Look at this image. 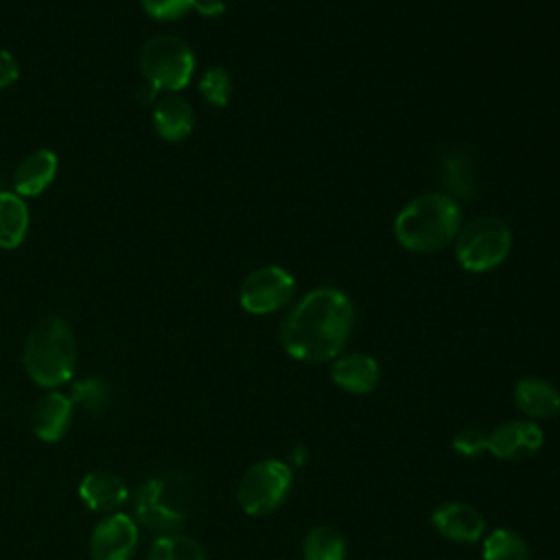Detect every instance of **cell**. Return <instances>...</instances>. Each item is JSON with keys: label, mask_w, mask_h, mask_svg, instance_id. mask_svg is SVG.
<instances>
[{"label": "cell", "mask_w": 560, "mask_h": 560, "mask_svg": "<svg viewBox=\"0 0 560 560\" xmlns=\"http://www.w3.org/2000/svg\"><path fill=\"white\" fill-rule=\"evenodd\" d=\"M354 319V304L341 289L317 287L282 319L280 343L302 363L335 361L352 335Z\"/></svg>", "instance_id": "cell-1"}, {"label": "cell", "mask_w": 560, "mask_h": 560, "mask_svg": "<svg viewBox=\"0 0 560 560\" xmlns=\"http://www.w3.org/2000/svg\"><path fill=\"white\" fill-rule=\"evenodd\" d=\"M462 230L459 203L446 192L413 197L394 219L396 241L416 254L444 249Z\"/></svg>", "instance_id": "cell-2"}, {"label": "cell", "mask_w": 560, "mask_h": 560, "mask_svg": "<svg viewBox=\"0 0 560 560\" xmlns=\"http://www.w3.org/2000/svg\"><path fill=\"white\" fill-rule=\"evenodd\" d=\"M22 363L33 383L59 387L68 383L77 368V341L63 317H42L24 341Z\"/></svg>", "instance_id": "cell-3"}, {"label": "cell", "mask_w": 560, "mask_h": 560, "mask_svg": "<svg viewBox=\"0 0 560 560\" xmlns=\"http://www.w3.org/2000/svg\"><path fill=\"white\" fill-rule=\"evenodd\" d=\"M192 488L182 472H160L149 477L133 494L136 523L158 532L173 534L188 516Z\"/></svg>", "instance_id": "cell-4"}, {"label": "cell", "mask_w": 560, "mask_h": 560, "mask_svg": "<svg viewBox=\"0 0 560 560\" xmlns=\"http://www.w3.org/2000/svg\"><path fill=\"white\" fill-rule=\"evenodd\" d=\"M138 66L149 85L164 92H177L192 79L195 52L177 35H155L140 48Z\"/></svg>", "instance_id": "cell-5"}, {"label": "cell", "mask_w": 560, "mask_h": 560, "mask_svg": "<svg viewBox=\"0 0 560 560\" xmlns=\"http://www.w3.org/2000/svg\"><path fill=\"white\" fill-rule=\"evenodd\" d=\"M512 249V232L497 217H479L466 223L455 238L457 262L470 273L497 269Z\"/></svg>", "instance_id": "cell-6"}, {"label": "cell", "mask_w": 560, "mask_h": 560, "mask_svg": "<svg viewBox=\"0 0 560 560\" xmlns=\"http://www.w3.org/2000/svg\"><path fill=\"white\" fill-rule=\"evenodd\" d=\"M291 486L293 472L287 462L260 459L243 472L236 486L238 508L249 516H267L289 499Z\"/></svg>", "instance_id": "cell-7"}, {"label": "cell", "mask_w": 560, "mask_h": 560, "mask_svg": "<svg viewBox=\"0 0 560 560\" xmlns=\"http://www.w3.org/2000/svg\"><path fill=\"white\" fill-rule=\"evenodd\" d=\"M295 295V278L278 265L258 267L245 276L238 289L241 306L252 315H269L284 308Z\"/></svg>", "instance_id": "cell-8"}, {"label": "cell", "mask_w": 560, "mask_h": 560, "mask_svg": "<svg viewBox=\"0 0 560 560\" xmlns=\"http://www.w3.org/2000/svg\"><path fill=\"white\" fill-rule=\"evenodd\" d=\"M140 529L133 516L112 512L101 518L90 536L92 560H131L138 549Z\"/></svg>", "instance_id": "cell-9"}, {"label": "cell", "mask_w": 560, "mask_h": 560, "mask_svg": "<svg viewBox=\"0 0 560 560\" xmlns=\"http://www.w3.org/2000/svg\"><path fill=\"white\" fill-rule=\"evenodd\" d=\"M545 444V433L534 420H505L488 431V453L497 459H525Z\"/></svg>", "instance_id": "cell-10"}, {"label": "cell", "mask_w": 560, "mask_h": 560, "mask_svg": "<svg viewBox=\"0 0 560 560\" xmlns=\"http://www.w3.org/2000/svg\"><path fill=\"white\" fill-rule=\"evenodd\" d=\"M431 523L438 534L453 542H477L486 532L483 514L464 501L440 503L431 514Z\"/></svg>", "instance_id": "cell-11"}, {"label": "cell", "mask_w": 560, "mask_h": 560, "mask_svg": "<svg viewBox=\"0 0 560 560\" xmlns=\"http://www.w3.org/2000/svg\"><path fill=\"white\" fill-rule=\"evenodd\" d=\"M332 383L348 394H370L381 383V365L372 354L348 352L339 354L330 365Z\"/></svg>", "instance_id": "cell-12"}, {"label": "cell", "mask_w": 560, "mask_h": 560, "mask_svg": "<svg viewBox=\"0 0 560 560\" xmlns=\"http://www.w3.org/2000/svg\"><path fill=\"white\" fill-rule=\"evenodd\" d=\"M74 402L63 392L44 394L31 413V429L42 442H59L72 424Z\"/></svg>", "instance_id": "cell-13"}, {"label": "cell", "mask_w": 560, "mask_h": 560, "mask_svg": "<svg viewBox=\"0 0 560 560\" xmlns=\"http://www.w3.org/2000/svg\"><path fill=\"white\" fill-rule=\"evenodd\" d=\"M79 497L90 510L112 514L129 499V488L116 472L92 470L81 479Z\"/></svg>", "instance_id": "cell-14"}, {"label": "cell", "mask_w": 560, "mask_h": 560, "mask_svg": "<svg viewBox=\"0 0 560 560\" xmlns=\"http://www.w3.org/2000/svg\"><path fill=\"white\" fill-rule=\"evenodd\" d=\"M514 405L527 420H547L560 413V392L540 376H525L514 385Z\"/></svg>", "instance_id": "cell-15"}, {"label": "cell", "mask_w": 560, "mask_h": 560, "mask_svg": "<svg viewBox=\"0 0 560 560\" xmlns=\"http://www.w3.org/2000/svg\"><path fill=\"white\" fill-rule=\"evenodd\" d=\"M153 127L160 138L168 142H177L190 136L195 127V114L186 98L177 96L175 92L164 94L160 101H155L153 107Z\"/></svg>", "instance_id": "cell-16"}, {"label": "cell", "mask_w": 560, "mask_h": 560, "mask_svg": "<svg viewBox=\"0 0 560 560\" xmlns=\"http://www.w3.org/2000/svg\"><path fill=\"white\" fill-rule=\"evenodd\" d=\"M57 175V155L48 149L28 153L13 175V188L20 197H35L44 192Z\"/></svg>", "instance_id": "cell-17"}, {"label": "cell", "mask_w": 560, "mask_h": 560, "mask_svg": "<svg viewBox=\"0 0 560 560\" xmlns=\"http://www.w3.org/2000/svg\"><path fill=\"white\" fill-rule=\"evenodd\" d=\"M28 232V208L18 192L0 190V247H18Z\"/></svg>", "instance_id": "cell-18"}, {"label": "cell", "mask_w": 560, "mask_h": 560, "mask_svg": "<svg viewBox=\"0 0 560 560\" xmlns=\"http://www.w3.org/2000/svg\"><path fill=\"white\" fill-rule=\"evenodd\" d=\"M442 182L446 186V195L453 199H468L475 192V166L468 153L459 149H448L442 153Z\"/></svg>", "instance_id": "cell-19"}, {"label": "cell", "mask_w": 560, "mask_h": 560, "mask_svg": "<svg viewBox=\"0 0 560 560\" xmlns=\"http://www.w3.org/2000/svg\"><path fill=\"white\" fill-rule=\"evenodd\" d=\"M346 536L335 525H313L302 540L304 560H346Z\"/></svg>", "instance_id": "cell-20"}, {"label": "cell", "mask_w": 560, "mask_h": 560, "mask_svg": "<svg viewBox=\"0 0 560 560\" xmlns=\"http://www.w3.org/2000/svg\"><path fill=\"white\" fill-rule=\"evenodd\" d=\"M68 396L74 405H79L83 411H88L92 416L107 413L114 402L112 385L98 376H85V378L74 381Z\"/></svg>", "instance_id": "cell-21"}, {"label": "cell", "mask_w": 560, "mask_h": 560, "mask_svg": "<svg viewBox=\"0 0 560 560\" xmlns=\"http://www.w3.org/2000/svg\"><path fill=\"white\" fill-rule=\"evenodd\" d=\"M481 556L483 560H532V549L518 532L497 527L483 538Z\"/></svg>", "instance_id": "cell-22"}, {"label": "cell", "mask_w": 560, "mask_h": 560, "mask_svg": "<svg viewBox=\"0 0 560 560\" xmlns=\"http://www.w3.org/2000/svg\"><path fill=\"white\" fill-rule=\"evenodd\" d=\"M149 560H206L203 547L179 532L173 534H160L151 549H149Z\"/></svg>", "instance_id": "cell-23"}, {"label": "cell", "mask_w": 560, "mask_h": 560, "mask_svg": "<svg viewBox=\"0 0 560 560\" xmlns=\"http://www.w3.org/2000/svg\"><path fill=\"white\" fill-rule=\"evenodd\" d=\"M199 92L201 96L214 105V107H225L232 94V77L225 68L221 66H212L203 72L201 81H199Z\"/></svg>", "instance_id": "cell-24"}, {"label": "cell", "mask_w": 560, "mask_h": 560, "mask_svg": "<svg viewBox=\"0 0 560 560\" xmlns=\"http://www.w3.org/2000/svg\"><path fill=\"white\" fill-rule=\"evenodd\" d=\"M451 446L459 457H479L488 451V431H481L477 427H464L453 435Z\"/></svg>", "instance_id": "cell-25"}, {"label": "cell", "mask_w": 560, "mask_h": 560, "mask_svg": "<svg viewBox=\"0 0 560 560\" xmlns=\"http://www.w3.org/2000/svg\"><path fill=\"white\" fill-rule=\"evenodd\" d=\"M142 9L155 20H177L195 9V0H140Z\"/></svg>", "instance_id": "cell-26"}, {"label": "cell", "mask_w": 560, "mask_h": 560, "mask_svg": "<svg viewBox=\"0 0 560 560\" xmlns=\"http://www.w3.org/2000/svg\"><path fill=\"white\" fill-rule=\"evenodd\" d=\"M18 77H20L18 61L13 59V55L9 50L0 48V90L13 85L18 81Z\"/></svg>", "instance_id": "cell-27"}, {"label": "cell", "mask_w": 560, "mask_h": 560, "mask_svg": "<svg viewBox=\"0 0 560 560\" xmlns=\"http://www.w3.org/2000/svg\"><path fill=\"white\" fill-rule=\"evenodd\" d=\"M195 9L206 15V18H214V15H221L223 9H225V2L223 0H195Z\"/></svg>", "instance_id": "cell-28"}, {"label": "cell", "mask_w": 560, "mask_h": 560, "mask_svg": "<svg viewBox=\"0 0 560 560\" xmlns=\"http://www.w3.org/2000/svg\"><path fill=\"white\" fill-rule=\"evenodd\" d=\"M306 459H308V448H306V446H295V448L291 451V464L304 466Z\"/></svg>", "instance_id": "cell-29"}]
</instances>
